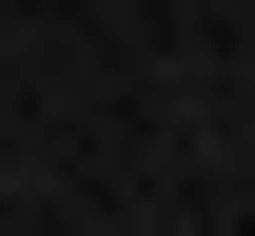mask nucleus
I'll use <instances>...</instances> for the list:
<instances>
[]
</instances>
